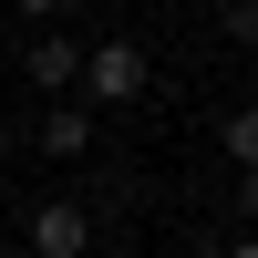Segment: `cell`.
Masks as SVG:
<instances>
[{"mask_svg":"<svg viewBox=\"0 0 258 258\" xmlns=\"http://www.w3.org/2000/svg\"><path fill=\"white\" fill-rule=\"evenodd\" d=\"M186 11H217V0H186Z\"/></svg>","mask_w":258,"mask_h":258,"instance_id":"7c38bea8","label":"cell"},{"mask_svg":"<svg viewBox=\"0 0 258 258\" xmlns=\"http://www.w3.org/2000/svg\"><path fill=\"white\" fill-rule=\"evenodd\" d=\"M238 217L258 227V165H248V176H238Z\"/></svg>","mask_w":258,"mask_h":258,"instance_id":"52a82bcc","label":"cell"},{"mask_svg":"<svg viewBox=\"0 0 258 258\" xmlns=\"http://www.w3.org/2000/svg\"><path fill=\"white\" fill-rule=\"evenodd\" d=\"M11 258H21V248H11Z\"/></svg>","mask_w":258,"mask_h":258,"instance_id":"4fadbf2b","label":"cell"},{"mask_svg":"<svg viewBox=\"0 0 258 258\" xmlns=\"http://www.w3.org/2000/svg\"><path fill=\"white\" fill-rule=\"evenodd\" d=\"M21 83H31L41 103H73V83H83V41H62V31H31V52H21Z\"/></svg>","mask_w":258,"mask_h":258,"instance_id":"7a4b0ae2","label":"cell"},{"mask_svg":"<svg viewBox=\"0 0 258 258\" xmlns=\"http://www.w3.org/2000/svg\"><path fill=\"white\" fill-rule=\"evenodd\" d=\"M217 258H258V238H227V248H217Z\"/></svg>","mask_w":258,"mask_h":258,"instance_id":"9c48e42d","label":"cell"},{"mask_svg":"<svg viewBox=\"0 0 258 258\" xmlns=\"http://www.w3.org/2000/svg\"><path fill=\"white\" fill-rule=\"evenodd\" d=\"M176 258H217V248H176Z\"/></svg>","mask_w":258,"mask_h":258,"instance_id":"8fae6325","label":"cell"},{"mask_svg":"<svg viewBox=\"0 0 258 258\" xmlns=\"http://www.w3.org/2000/svg\"><path fill=\"white\" fill-rule=\"evenodd\" d=\"M31 145H41V155H83V145H93V114H83V103H41Z\"/></svg>","mask_w":258,"mask_h":258,"instance_id":"277c9868","label":"cell"},{"mask_svg":"<svg viewBox=\"0 0 258 258\" xmlns=\"http://www.w3.org/2000/svg\"><path fill=\"white\" fill-rule=\"evenodd\" d=\"M145 83H155L145 41H135V31H114V41H93V52H83V83H73V93H83V103H103V114H124V103H145Z\"/></svg>","mask_w":258,"mask_h":258,"instance_id":"6da1fadb","label":"cell"},{"mask_svg":"<svg viewBox=\"0 0 258 258\" xmlns=\"http://www.w3.org/2000/svg\"><path fill=\"white\" fill-rule=\"evenodd\" d=\"M21 258H93V217H83L73 197L31 207V238H21Z\"/></svg>","mask_w":258,"mask_h":258,"instance_id":"3957f363","label":"cell"},{"mask_svg":"<svg viewBox=\"0 0 258 258\" xmlns=\"http://www.w3.org/2000/svg\"><path fill=\"white\" fill-rule=\"evenodd\" d=\"M217 21H227V41H258V0H217Z\"/></svg>","mask_w":258,"mask_h":258,"instance_id":"8992f818","label":"cell"},{"mask_svg":"<svg viewBox=\"0 0 258 258\" xmlns=\"http://www.w3.org/2000/svg\"><path fill=\"white\" fill-rule=\"evenodd\" d=\"M217 155L238 165V176L258 165V103H238V114H217Z\"/></svg>","mask_w":258,"mask_h":258,"instance_id":"5b68a950","label":"cell"},{"mask_svg":"<svg viewBox=\"0 0 258 258\" xmlns=\"http://www.w3.org/2000/svg\"><path fill=\"white\" fill-rule=\"evenodd\" d=\"M0 165H11V124H0Z\"/></svg>","mask_w":258,"mask_h":258,"instance_id":"30bf717a","label":"cell"},{"mask_svg":"<svg viewBox=\"0 0 258 258\" xmlns=\"http://www.w3.org/2000/svg\"><path fill=\"white\" fill-rule=\"evenodd\" d=\"M21 11H31V21H52V11H73V0H21Z\"/></svg>","mask_w":258,"mask_h":258,"instance_id":"ba28073f","label":"cell"}]
</instances>
